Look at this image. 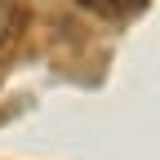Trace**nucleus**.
Instances as JSON below:
<instances>
[{
  "label": "nucleus",
  "mask_w": 160,
  "mask_h": 160,
  "mask_svg": "<svg viewBox=\"0 0 160 160\" xmlns=\"http://www.w3.org/2000/svg\"><path fill=\"white\" fill-rule=\"evenodd\" d=\"M85 9H93V13H107V18H116V13H138L147 5V0H80Z\"/></svg>",
  "instance_id": "f257e3e1"
},
{
  "label": "nucleus",
  "mask_w": 160,
  "mask_h": 160,
  "mask_svg": "<svg viewBox=\"0 0 160 160\" xmlns=\"http://www.w3.org/2000/svg\"><path fill=\"white\" fill-rule=\"evenodd\" d=\"M9 27H13V13H9V5H5V0H0V40L9 36Z\"/></svg>",
  "instance_id": "f03ea898"
}]
</instances>
